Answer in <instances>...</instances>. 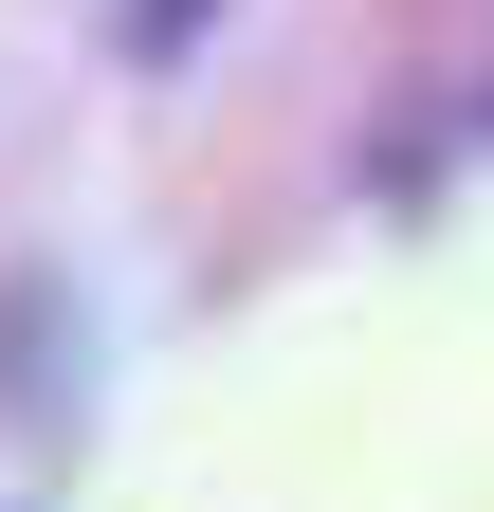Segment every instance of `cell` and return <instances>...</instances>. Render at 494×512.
I'll return each instance as SVG.
<instances>
[{
  "mask_svg": "<svg viewBox=\"0 0 494 512\" xmlns=\"http://www.w3.org/2000/svg\"><path fill=\"white\" fill-rule=\"evenodd\" d=\"M129 37H147V55H183V37H202V0H147V19H129Z\"/></svg>",
  "mask_w": 494,
  "mask_h": 512,
  "instance_id": "cell-1",
  "label": "cell"
}]
</instances>
